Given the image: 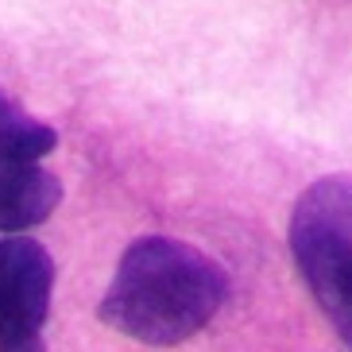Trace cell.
Returning a JSON list of instances; mask_svg holds the SVG:
<instances>
[{"mask_svg": "<svg viewBox=\"0 0 352 352\" xmlns=\"http://www.w3.org/2000/svg\"><path fill=\"white\" fill-rule=\"evenodd\" d=\"M228 279L217 259L170 236H144L120 256L101 298V321L140 344L190 341L217 318Z\"/></svg>", "mask_w": 352, "mask_h": 352, "instance_id": "obj_1", "label": "cell"}, {"mask_svg": "<svg viewBox=\"0 0 352 352\" xmlns=\"http://www.w3.org/2000/svg\"><path fill=\"white\" fill-rule=\"evenodd\" d=\"M290 252L314 302L352 349V175H325L290 213Z\"/></svg>", "mask_w": 352, "mask_h": 352, "instance_id": "obj_2", "label": "cell"}, {"mask_svg": "<svg viewBox=\"0 0 352 352\" xmlns=\"http://www.w3.org/2000/svg\"><path fill=\"white\" fill-rule=\"evenodd\" d=\"M54 128L39 124L16 101L0 94V232L20 236L47 221L63 197L58 178L43 166L54 151Z\"/></svg>", "mask_w": 352, "mask_h": 352, "instance_id": "obj_3", "label": "cell"}, {"mask_svg": "<svg viewBox=\"0 0 352 352\" xmlns=\"http://www.w3.org/2000/svg\"><path fill=\"white\" fill-rule=\"evenodd\" d=\"M54 263L32 236L0 232V352H43Z\"/></svg>", "mask_w": 352, "mask_h": 352, "instance_id": "obj_4", "label": "cell"}]
</instances>
